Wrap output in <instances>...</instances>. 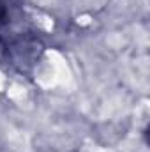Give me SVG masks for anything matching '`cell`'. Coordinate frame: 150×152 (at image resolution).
<instances>
[{"label":"cell","instance_id":"1","mask_svg":"<svg viewBox=\"0 0 150 152\" xmlns=\"http://www.w3.org/2000/svg\"><path fill=\"white\" fill-rule=\"evenodd\" d=\"M7 18H9V7H7L5 0H0V27H4L7 23Z\"/></svg>","mask_w":150,"mask_h":152}]
</instances>
